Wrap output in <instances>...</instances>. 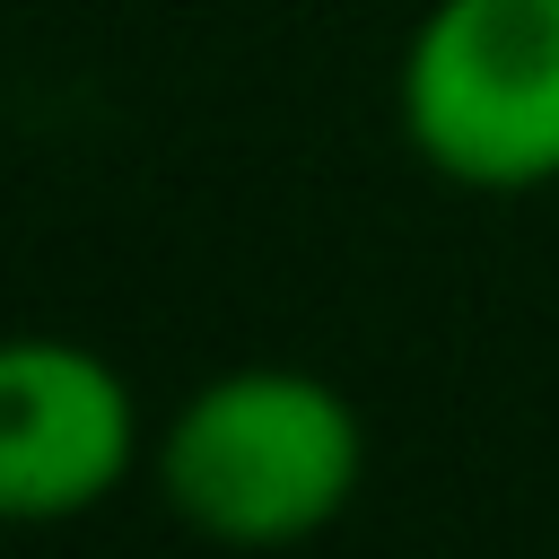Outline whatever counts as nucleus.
<instances>
[{
    "label": "nucleus",
    "instance_id": "nucleus-2",
    "mask_svg": "<svg viewBox=\"0 0 559 559\" xmlns=\"http://www.w3.org/2000/svg\"><path fill=\"white\" fill-rule=\"evenodd\" d=\"M393 122L463 192L559 183V0H428L393 70Z\"/></svg>",
    "mask_w": 559,
    "mask_h": 559
},
{
    "label": "nucleus",
    "instance_id": "nucleus-1",
    "mask_svg": "<svg viewBox=\"0 0 559 559\" xmlns=\"http://www.w3.org/2000/svg\"><path fill=\"white\" fill-rule=\"evenodd\" d=\"M157 498L218 550H297L332 533L367 489V419L314 367H218L148 445Z\"/></svg>",
    "mask_w": 559,
    "mask_h": 559
},
{
    "label": "nucleus",
    "instance_id": "nucleus-3",
    "mask_svg": "<svg viewBox=\"0 0 559 559\" xmlns=\"http://www.w3.org/2000/svg\"><path fill=\"white\" fill-rule=\"evenodd\" d=\"M140 463L131 376L70 332H0V524L96 515Z\"/></svg>",
    "mask_w": 559,
    "mask_h": 559
}]
</instances>
